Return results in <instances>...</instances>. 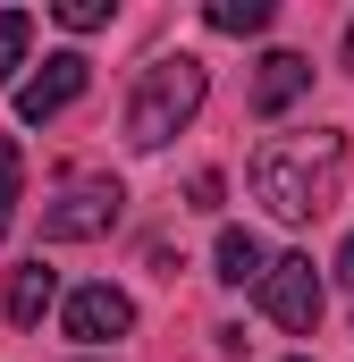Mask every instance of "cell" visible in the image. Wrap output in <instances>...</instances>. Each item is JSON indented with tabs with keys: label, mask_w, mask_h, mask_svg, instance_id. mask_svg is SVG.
Wrapping results in <instances>:
<instances>
[{
	"label": "cell",
	"mask_w": 354,
	"mask_h": 362,
	"mask_svg": "<svg viewBox=\"0 0 354 362\" xmlns=\"http://www.w3.org/2000/svg\"><path fill=\"white\" fill-rule=\"evenodd\" d=\"M245 177H253V202H262L270 219L304 228V219H321V211H329V177H338V135H295V144H262Z\"/></svg>",
	"instance_id": "cell-1"
},
{
	"label": "cell",
	"mask_w": 354,
	"mask_h": 362,
	"mask_svg": "<svg viewBox=\"0 0 354 362\" xmlns=\"http://www.w3.org/2000/svg\"><path fill=\"white\" fill-rule=\"evenodd\" d=\"M202 93H211V68H202L194 51H161V59L135 76V93H127V144H135V152H161L169 135L194 127Z\"/></svg>",
	"instance_id": "cell-2"
},
{
	"label": "cell",
	"mask_w": 354,
	"mask_h": 362,
	"mask_svg": "<svg viewBox=\"0 0 354 362\" xmlns=\"http://www.w3.org/2000/svg\"><path fill=\"white\" fill-rule=\"evenodd\" d=\"M118 211H127V185L118 177H68L42 202V245H93V236L118 228Z\"/></svg>",
	"instance_id": "cell-3"
},
{
	"label": "cell",
	"mask_w": 354,
	"mask_h": 362,
	"mask_svg": "<svg viewBox=\"0 0 354 362\" xmlns=\"http://www.w3.org/2000/svg\"><path fill=\"white\" fill-rule=\"evenodd\" d=\"M253 295H262V312L278 320V329L312 337V320H321V270H312V253H278Z\"/></svg>",
	"instance_id": "cell-4"
},
{
	"label": "cell",
	"mask_w": 354,
	"mask_h": 362,
	"mask_svg": "<svg viewBox=\"0 0 354 362\" xmlns=\"http://www.w3.org/2000/svg\"><path fill=\"white\" fill-rule=\"evenodd\" d=\"M59 329H68L76 346H110V337L135 329V295L110 286V278H93V286H76V295L59 303Z\"/></svg>",
	"instance_id": "cell-5"
},
{
	"label": "cell",
	"mask_w": 354,
	"mask_h": 362,
	"mask_svg": "<svg viewBox=\"0 0 354 362\" xmlns=\"http://www.w3.org/2000/svg\"><path fill=\"white\" fill-rule=\"evenodd\" d=\"M85 85H93V59H85V51H51V59L17 85V118L42 127V118H59L68 101H85Z\"/></svg>",
	"instance_id": "cell-6"
},
{
	"label": "cell",
	"mask_w": 354,
	"mask_h": 362,
	"mask_svg": "<svg viewBox=\"0 0 354 362\" xmlns=\"http://www.w3.org/2000/svg\"><path fill=\"white\" fill-rule=\"evenodd\" d=\"M304 93H312V59L304 51H270L253 68V118H287Z\"/></svg>",
	"instance_id": "cell-7"
},
{
	"label": "cell",
	"mask_w": 354,
	"mask_h": 362,
	"mask_svg": "<svg viewBox=\"0 0 354 362\" xmlns=\"http://www.w3.org/2000/svg\"><path fill=\"white\" fill-rule=\"evenodd\" d=\"M211 262H219V286H262L270 278V253H262V236L253 228H219V245H211Z\"/></svg>",
	"instance_id": "cell-8"
},
{
	"label": "cell",
	"mask_w": 354,
	"mask_h": 362,
	"mask_svg": "<svg viewBox=\"0 0 354 362\" xmlns=\"http://www.w3.org/2000/svg\"><path fill=\"white\" fill-rule=\"evenodd\" d=\"M59 303V270L51 262H25V270H8V320L17 329H42V312Z\"/></svg>",
	"instance_id": "cell-9"
},
{
	"label": "cell",
	"mask_w": 354,
	"mask_h": 362,
	"mask_svg": "<svg viewBox=\"0 0 354 362\" xmlns=\"http://www.w3.org/2000/svg\"><path fill=\"white\" fill-rule=\"evenodd\" d=\"M25 51H34V17H25V8H0V93L25 85V76H17V68H25Z\"/></svg>",
	"instance_id": "cell-10"
},
{
	"label": "cell",
	"mask_w": 354,
	"mask_h": 362,
	"mask_svg": "<svg viewBox=\"0 0 354 362\" xmlns=\"http://www.w3.org/2000/svg\"><path fill=\"white\" fill-rule=\"evenodd\" d=\"M202 25H211V34H262V25H270V0H211Z\"/></svg>",
	"instance_id": "cell-11"
},
{
	"label": "cell",
	"mask_w": 354,
	"mask_h": 362,
	"mask_svg": "<svg viewBox=\"0 0 354 362\" xmlns=\"http://www.w3.org/2000/svg\"><path fill=\"white\" fill-rule=\"evenodd\" d=\"M17 185H25V160H17V135H0V236L17 219Z\"/></svg>",
	"instance_id": "cell-12"
},
{
	"label": "cell",
	"mask_w": 354,
	"mask_h": 362,
	"mask_svg": "<svg viewBox=\"0 0 354 362\" xmlns=\"http://www.w3.org/2000/svg\"><path fill=\"white\" fill-rule=\"evenodd\" d=\"M59 25L68 34H101L110 25V0H59Z\"/></svg>",
	"instance_id": "cell-13"
},
{
	"label": "cell",
	"mask_w": 354,
	"mask_h": 362,
	"mask_svg": "<svg viewBox=\"0 0 354 362\" xmlns=\"http://www.w3.org/2000/svg\"><path fill=\"white\" fill-rule=\"evenodd\" d=\"M219 194H228V185H219V169H202V177L185 185V202H194V211H219Z\"/></svg>",
	"instance_id": "cell-14"
},
{
	"label": "cell",
	"mask_w": 354,
	"mask_h": 362,
	"mask_svg": "<svg viewBox=\"0 0 354 362\" xmlns=\"http://www.w3.org/2000/svg\"><path fill=\"white\" fill-rule=\"evenodd\" d=\"M338 278H346V286H354V236H346V245H338Z\"/></svg>",
	"instance_id": "cell-15"
},
{
	"label": "cell",
	"mask_w": 354,
	"mask_h": 362,
	"mask_svg": "<svg viewBox=\"0 0 354 362\" xmlns=\"http://www.w3.org/2000/svg\"><path fill=\"white\" fill-rule=\"evenodd\" d=\"M346 68H354V25H346Z\"/></svg>",
	"instance_id": "cell-16"
},
{
	"label": "cell",
	"mask_w": 354,
	"mask_h": 362,
	"mask_svg": "<svg viewBox=\"0 0 354 362\" xmlns=\"http://www.w3.org/2000/svg\"><path fill=\"white\" fill-rule=\"evenodd\" d=\"M295 362H312V354H295Z\"/></svg>",
	"instance_id": "cell-17"
}]
</instances>
